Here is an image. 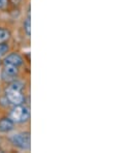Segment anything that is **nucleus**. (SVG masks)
I'll return each mask as SVG.
<instances>
[{
  "instance_id": "f257e3e1",
  "label": "nucleus",
  "mask_w": 133,
  "mask_h": 153,
  "mask_svg": "<svg viewBox=\"0 0 133 153\" xmlns=\"http://www.w3.org/2000/svg\"><path fill=\"white\" fill-rule=\"evenodd\" d=\"M29 118V110L24 105H17L15 109H13L12 113H10V119L13 122L18 123H23L27 121Z\"/></svg>"
},
{
  "instance_id": "f03ea898",
  "label": "nucleus",
  "mask_w": 133,
  "mask_h": 153,
  "mask_svg": "<svg viewBox=\"0 0 133 153\" xmlns=\"http://www.w3.org/2000/svg\"><path fill=\"white\" fill-rule=\"evenodd\" d=\"M12 142L15 146L19 147L20 149H28L30 147V137L28 134H17L13 136Z\"/></svg>"
},
{
  "instance_id": "7ed1b4c3",
  "label": "nucleus",
  "mask_w": 133,
  "mask_h": 153,
  "mask_svg": "<svg viewBox=\"0 0 133 153\" xmlns=\"http://www.w3.org/2000/svg\"><path fill=\"white\" fill-rule=\"evenodd\" d=\"M6 97H7L8 102L13 103V105H21L24 100V97L21 94V92H20V90L15 89V88H13V87H10V88H8L6 90Z\"/></svg>"
},
{
  "instance_id": "20e7f679",
  "label": "nucleus",
  "mask_w": 133,
  "mask_h": 153,
  "mask_svg": "<svg viewBox=\"0 0 133 153\" xmlns=\"http://www.w3.org/2000/svg\"><path fill=\"white\" fill-rule=\"evenodd\" d=\"M4 63L12 64V65H15V66H20V65L23 64V59H22V57L19 54L13 53L6 56L5 59H4Z\"/></svg>"
},
{
  "instance_id": "39448f33",
  "label": "nucleus",
  "mask_w": 133,
  "mask_h": 153,
  "mask_svg": "<svg viewBox=\"0 0 133 153\" xmlns=\"http://www.w3.org/2000/svg\"><path fill=\"white\" fill-rule=\"evenodd\" d=\"M13 129V121L10 118H3L0 120V131L10 132Z\"/></svg>"
},
{
  "instance_id": "423d86ee",
  "label": "nucleus",
  "mask_w": 133,
  "mask_h": 153,
  "mask_svg": "<svg viewBox=\"0 0 133 153\" xmlns=\"http://www.w3.org/2000/svg\"><path fill=\"white\" fill-rule=\"evenodd\" d=\"M3 74L7 76H15L18 74V66L5 63V65H4V69H3Z\"/></svg>"
},
{
  "instance_id": "0eeeda50",
  "label": "nucleus",
  "mask_w": 133,
  "mask_h": 153,
  "mask_svg": "<svg viewBox=\"0 0 133 153\" xmlns=\"http://www.w3.org/2000/svg\"><path fill=\"white\" fill-rule=\"evenodd\" d=\"M8 37H10V32L6 29L0 27V42H5L6 39H8Z\"/></svg>"
},
{
  "instance_id": "6e6552de",
  "label": "nucleus",
  "mask_w": 133,
  "mask_h": 153,
  "mask_svg": "<svg viewBox=\"0 0 133 153\" xmlns=\"http://www.w3.org/2000/svg\"><path fill=\"white\" fill-rule=\"evenodd\" d=\"M24 30L26 31L27 35L30 36L31 34V22H30V18L26 19V21L24 22Z\"/></svg>"
},
{
  "instance_id": "1a4fd4ad",
  "label": "nucleus",
  "mask_w": 133,
  "mask_h": 153,
  "mask_svg": "<svg viewBox=\"0 0 133 153\" xmlns=\"http://www.w3.org/2000/svg\"><path fill=\"white\" fill-rule=\"evenodd\" d=\"M8 52V45L5 42H0V57L4 56Z\"/></svg>"
},
{
  "instance_id": "9d476101",
  "label": "nucleus",
  "mask_w": 133,
  "mask_h": 153,
  "mask_svg": "<svg viewBox=\"0 0 133 153\" xmlns=\"http://www.w3.org/2000/svg\"><path fill=\"white\" fill-rule=\"evenodd\" d=\"M7 5V0H0V10H3Z\"/></svg>"
}]
</instances>
